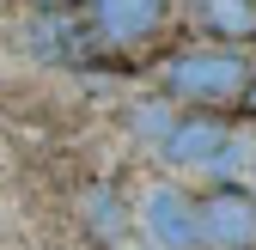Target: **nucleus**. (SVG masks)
Masks as SVG:
<instances>
[{"label": "nucleus", "instance_id": "nucleus-1", "mask_svg": "<svg viewBox=\"0 0 256 250\" xmlns=\"http://www.w3.org/2000/svg\"><path fill=\"white\" fill-rule=\"evenodd\" d=\"M244 80H250V55L226 49V43H189V49H177L165 61V74H158V86H165L171 104L208 110V116H220L226 104H238Z\"/></svg>", "mask_w": 256, "mask_h": 250}, {"label": "nucleus", "instance_id": "nucleus-2", "mask_svg": "<svg viewBox=\"0 0 256 250\" xmlns=\"http://www.w3.org/2000/svg\"><path fill=\"white\" fill-rule=\"evenodd\" d=\"M196 250H256V190L214 183L196 196Z\"/></svg>", "mask_w": 256, "mask_h": 250}, {"label": "nucleus", "instance_id": "nucleus-3", "mask_svg": "<svg viewBox=\"0 0 256 250\" xmlns=\"http://www.w3.org/2000/svg\"><path fill=\"white\" fill-rule=\"evenodd\" d=\"M171 18V0H92V37L110 49H140L152 43Z\"/></svg>", "mask_w": 256, "mask_h": 250}, {"label": "nucleus", "instance_id": "nucleus-4", "mask_svg": "<svg viewBox=\"0 0 256 250\" xmlns=\"http://www.w3.org/2000/svg\"><path fill=\"white\" fill-rule=\"evenodd\" d=\"M226 146H232V122L226 116H208V110L171 116V128L158 134V152H165L171 165H220Z\"/></svg>", "mask_w": 256, "mask_h": 250}, {"label": "nucleus", "instance_id": "nucleus-5", "mask_svg": "<svg viewBox=\"0 0 256 250\" xmlns=\"http://www.w3.org/2000/svg\"><path fill=\"white\" fill-rule=\"evenodd\" d=\"M140 226L158 250H196V196H183L177 183H152L140 202Z\"/></svg>", "mask_w": 256, "mask_h": 250}, {"label": "nucleus", "instance_id": "nucleus-6", "mask_svg": "<svg viewBox=\"0 0 256 250\" xmlns=\"http://www.w3.org/2000/svg\"><path fill=\"white\" fill-rule=\"evenodd\" d=\"M196 24L208 30V43L244 49L256 43V0H196Z\"/></svg>", "mask_w": 256, "mask_h": 250}, {"label": "nucleus", "instance_id": "nucleus-7", "mask_svg": "<svg viewBox=\"0 0 256 250\" xmlns=\"http://www.w3.org/2000/svg\"><path fill=\"white\" fill-rule=\"evenodd\" d=\"M80 214H86V226H92V238L98 244H110L116 232H122V202H116V190H86V202H80Z\"/></svg>", "mask_w": 256, "mask_h": 250}, {"label": "nucleus", "instance_id": "nucleus-8", "mask_svg": "<svg viewBox=\"0 0 256 250\" xmlns=\"http://www.w3.org/2000/svg\"><path fill=\"white\" fill-rule=\"evenodd\" d=\"M128 128H134V134H146V140H158V134L171 128V110H165V104H140L134 116H128Z\"/></svg>", "mask_w": 256, "mask_h": 250}, {"label": "nucleus", "instance_id": "nucleus-9", "mask_svg": "<svg viewBox=\"0 0 256 250\" xmlns=\"http://www.w3.org/2000/svg\"><path fill=\"white\" fill-rule=\"evenodd\" d=\"M238 110L256 116V61H250V80H244V92H238Z\"/></svg>", "mask_w": 256, "mask_h": 250}, {"label": "nucleus", "instance_id": "nucleus-10", "mask_svg": "<svg viewBox=\"0 0 256 250\" xmlns=\"http://www.w3.org/2000/svg\"><path fill=\"white\" fill-rule=\"evenodd\" d=\"M37 12H61V6H74V0H30Z\"/></svg>", "mask_w": 256, "mask_h": 250}]
</instances>
